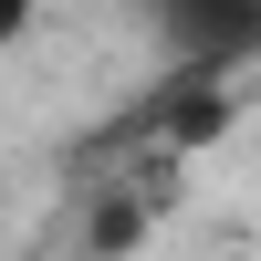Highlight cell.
Segmentation results:
<instances>
[{"label":"cell","instance_id":"1","mask_svg":"<svg viewBox=\"0 0 261 261\" xmlns=\"http://www.w3.org/2000/svg\"><path fill=\"white\" fill-rule=\"evenodd\" d=\"M146 220H157V199H136V188H105V199H94V230H84V251H94V261H125V251L146 241Z\"/></svg>","mask_w":261,"mask_h":261},{"label":"cell","instance_id":"2","mask_svg":"<svg viewBox=\"0 0 261 261\" xmlns=\"http://www.w3.org/2000/svg\"><path fill=\"white\" fill-rule=\"evenodd\" d=\"M32 21H42V0H0V42H21Z\"/></svg>","mask_w":261,"mask_h":261}]
</instances>
